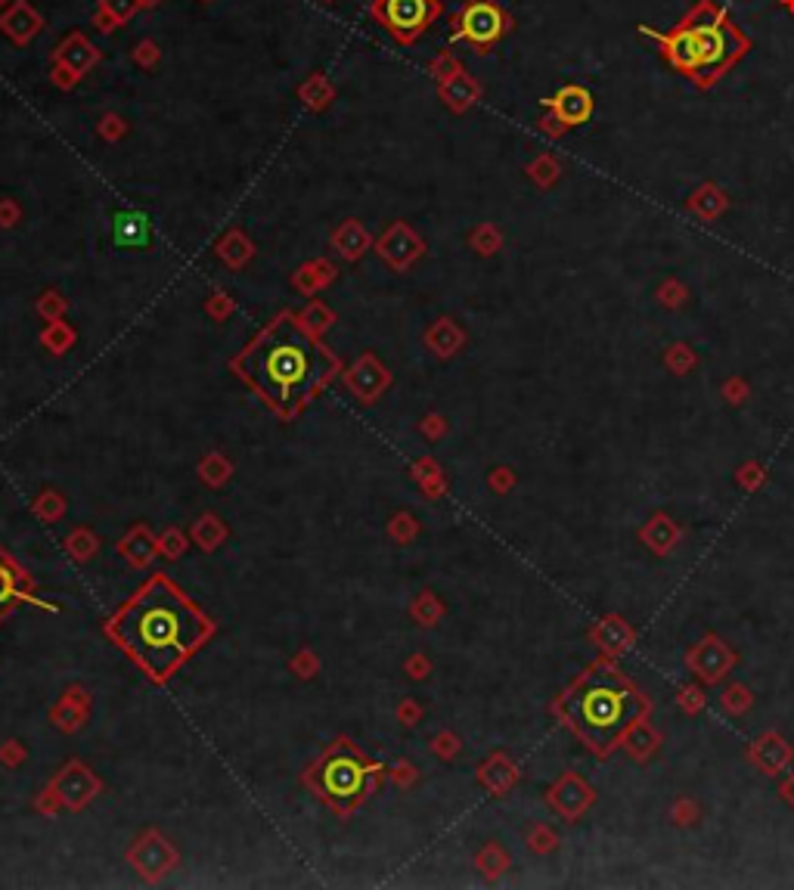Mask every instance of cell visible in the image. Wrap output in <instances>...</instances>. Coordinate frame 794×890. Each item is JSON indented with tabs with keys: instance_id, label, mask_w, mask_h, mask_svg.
Wrapping results in <instances>:
<instances>
[{
	"instance_id": "1",
	"label": "cell",
	"mask_w": 794,
	"mask_h": 890,
	"mask_svg": "<svg viewBox=\"0 0 794 890\" xmlns=\"http://www.w3.org/2000/svg\"><path fill=\"white\" fill-rule=\"evenodd\" d=\"M329 351L295 317H279L251 341L240 369L279 410H295L332 373Z\"/></svg>"
},
{
	"instance_id": "2",
	"label": "cell",
	"mask_w": 794,
	"mask_h": 890,
	"mask_svg": "<svg viewBox=\"0 0 794 890\" xmlns=\"http://www.w3.org/2000/svg\"><path fill=\"white\" fill-rule=\"evenodd\" d=\"M640 34L655 41L664 63L677 75L692 81L699 91H711L754 47V41L736 25L730 10L714 0H695L686 16L667 32L640 25Z\"/></svg>"
},
{
	"instance_id": "3",
	"label": "cell",
	"mask_w": 794,
	"mask_h": 890,
	"mask_svg": "<svg viewBox=\"0 0 794 890\" xmlns=\"http://www.w3.org/2000/svg\"><path fill=\"white\" fill-rule=\"evenodd\" d=\"M115 636L146 670L162 677L202 642L205 621L165 581H152L118 614Z\"/></svg>"
},
{
	"instance_id": "4",
	"label": "cell",
	"mask_w": 794,
	"mask_h": 890,
	"mask_svg": "<svg viewBox=\"0 0 794 890\" xmlns=\"http://www.w3.org/2000/svg\"><path fill=\"white\" fill-rule=\"evenodd\" d=\"M568 714L586 745L608 748L642 714V699L612 667H593L568 695Z\"/></svg>"
},
{
	"instance_id": "5",
	"label": "cell",
	"mask_w": 794,
	"mask_h": 890,
	"mask_svg": "<svg viewBox=\"0 0 794 890\" xmlns=\"http://www.w3.org/2000/svg\"><path fill=\"white\" fill-rule=\"evenodd\" d=\"M369 776H373V769H369V763L363 760L360 754H354L351 748H338V751H332L329 758L320 763L314 782L329 804L351 807L367 795Z\"/></svg>"
},
{
	"instance_id": "6",
	"label": "cell",
	"mask_w": 794,
	"mask_h": 890,
	"mask_svg": "<svg viewBox=\"0 0 794 890\" xmlns=\"http://www.w3.org/2000/svg\"><path fill=\"white\" fill-rule=\"evenodd\" d=\"M509 32L512 16L500 6V0H466L450 25V41H463L478 54H487Z\"/></svg>"
},
{
	"instance_id": "7",
	"label": "cell",
	"mask_w": 794,
	"mask_h": 890,
	"mask_svg": "<svg viewBox=\"0 0 794 890\" xmlns=\"http://www.w3.org/2000/svg\"><path fill=\"white\" fill-rule=\"evenodd\" d=\"M441 10H444L441 0H376L373 19L397 44L410 47V44H417L435 25Z\"/></svg>"
},
{
	"instance_id": "8",
	"label": "cell",
	"mask_w": 794,
	"mask_h": 890,
	"mask_svg": "<svg viewBox=\"0 0 794 890\" xmlns=\"http://www.w3.org/2000/svg\"><path fill=\"white\" fill-rule=\"evenodd\" d=\"M546 115L540 118V131L549 137H559L568 128L586 124L593 118V93L583 84H565L559 93L544 100Z\"/></svg>"
},
{
	"instance_id": "9",
	"label": "cell",
	"mask_w": 794,
	"mask_h": 890,
	"mask_svg": "<svg viewBox=\"0 0 794 890\" xmlns=\"http://www.w3.org/2000/svg\"><path fill=\"white\" fill-rule=\"evenodd\" d=\"M54 63L63 65V69H69L75 78H81V75H87L96 63H100V50H96L93 44L84 38V34H69V38L56 47Z\"/></svg>"
},
{
	"instance_id": "10",
	"label": "cell",
	"mask_w": 794,
	"mask_h": 890,
	"mask_svg": "<svg viewBox=\"0 0 794 890\" xmlns=\"http://www.w3.org/2000/svg\"><path fill=\"white\" fill-rule=\"evenodd\" d=\"M41 25H44V19L25 4V0H16L10 10L0 13V32H4L13 44H28L41 32Z\"/></svg>"
},
{
	"instance_id": "11",
	"label": "cell",
	"mask_w": 794,
	"mask_h": 890,
	"mask_svg": "<svg viewBox=\"0 0 794 890\" xmlns=\"http://www.w3.org/2000/svg\"><path fill=\"white\" fill-rule=\"evenodd\" d=\"M441 96L454 112H466V109L475 106V100L481 96V87L472 75H466L463 69H456L454 75L441 81Z\"/></svg>"
},
{
	"instance_id": "12",
	"label": "cell",
	"mask_w": 794,
	"mask_h": 890,
	"mask_svg": "<svg viewBox=\"0 0 794 890\" xmlns=\"http://www.w3.org/2000/svg\"><path fill=\"white\" fill-rule=\"evenodd\" d=\"M13 599H16V574H13V568L0 559V614L6 611V605H10Z\"/></svg>"
},
{
	"instance_id": "13",
	"label": "cell",
	"mask_w": 794,
	"mask_h": 890,
	"mask_svg": "<svg viewBox=\"0 0 794 890\" xmlns=\"http://www.w3.org/2000/svg\"><path fill=\"white\" fill-rule=\"evenodd\" d=\"M137 6H140V0H103V13H106L115 25L124 19H131L133 13H137Z\"/></svg>"
},
{
	"instance_id": "14",
	"label": "cell",
	"mask_w": 794,
	"mask_h": 890,
	"mask_svg": "<svg viewBox=\"0 0 794 890\" xmlns=\"http://www.w3.org/2000/svg\"><path fill=\"white\" fill-rule=\"evenodd\" d=\"M531 174L537 177L540 183H549V181H555V174H559V165H555L553 155H544V159H537L531 165Z\"/></svg>"
},
{
	"instance_id": "15",
	"label": "cell",
	"mask_w": 794,
	"mask_h": 890,
	"mask_svg": "<svg viewBox=\"0 0 794 890\" xmlns=\"http://www.w3.org/2000/svg\"><path fill=\"white\" fill-rule=\"evenodd\" d=\"M155 44L152 41H143L140 47H133V59H140V63H146V65H152L155 63Z\"/></svg>"
},
{
	"instance_id": "16",
	"label": "cell",
	"mask_w": 794,
	"mask_h": 890,
	"mask_svg": "<svg viewBox=\"0 0 794 890\" xmlns=\"http://www.w3.org/2000/svg\"><path fill=\"white\" fill-rule=\"evenodd\" d=\"M54 81H56L59 87H72V84H75L78 78L72 75L69 69H63V65H56V63H54Z\"/></svg>"
},
{
	"instance_id": "17",
	"label": "cell",
	"mask_w": 794,
	"mask_h": 890,
	"mask_svg": "<svg viewBox=\"0 0 794 890\" xmlns=\"http://www.w3.org/2000/svg\"><path fill=\"white\" fill-rule=\"evenodd\" d=\"M152 4H159V0H140V6H152Z\"/></svg>"
},
{
	"instance_id": "18",
	"label": "cell",
	"mask_w": 794,
	"mask_h": 890,
	"mask_svg": "<svg viewBox=\"0 0 794 890\" xmlns=\"http://www.w3.org/2000/svg\"><path fill=\"white\" fill-rule=\"evenodd\" d=\"M0 4H6V0H0Z\"/></svg>"
}]
</instances>
